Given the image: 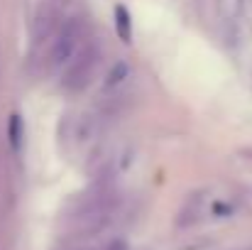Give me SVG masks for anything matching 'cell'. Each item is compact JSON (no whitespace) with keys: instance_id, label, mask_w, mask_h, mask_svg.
<instances>
[{"instance_id":"cell-3","label":"cell","mask_w":252,"mask_h":250,"mask_svg":"<svg viewBox=\"0 0 252 250\" xmlns=\"http://www.w3.org/2000/svg\"><path fill=\"white\" fill-rule=\"evenodd\" d=\"M115 27H118V35H120L123 42H130L132 39V20H130L127 7H123V5L115 7Z\"/></svg>"},{"instance_id":"cell-5","label":"cell","mask_w":252,"mask_h":250,"mask_svg":"<svg viewBox=\"0 0 252 250\" xmlns=\"http://www.w3.org/2000/svg\"><path fill=\"white\" fill-rule=\"evenodd\" d=\"M127 74H130L127 64H125V62H118V64L110 69V74H108V86H115V83H120L123 79H127Z\"/></svg>"},{"instance_id":"cell-1","label":"cell","mask_w":252,"mask_h":250,"mask_svg":"<svg viewBox=\"0 0 252 250\" xmlns=\"http://www.w3.org/2000/svg\"><path fill=\"white\" fill-rule=\"evenodd\" d=\"M81 35H84V27L79 20H69L59 35L54 37V44H52V52H49V62L52 67H64L74 59L76 49H79V42H81Z\"/></svg>"},{"instance_id":"cell-2","label":"cell","mask_w":252,"mask_h":250,"mask_svg":"<svg viewBox=\"0 0 252 250\" xmlns=\"http://www.w3.org/2000/svg\"><path fill=\"white\" fill-rule=\"evenodd\" d=\"M95 67H98V49H93V47H88L86 52H81L76 59H74V64L69 67V71H66V76H64V88L66 91H84L88 81L93 79V74H95Z\"/></svg>"},{"instance_id":"cell-4","label":"cell","mask_w":252,"mask_h":250,"mask_svg":"<svg viewBox=\"0 0 252 250\" xmlns=\"http://www.w3.org/2000/svg\"><path fill=\"white\" fill-rule=\"evenodd\" d=\"M7 133H10V145H12V150H20L22 147V118L17 115V113H12L10 115V125H7Z\"/></svg>"}]
</instances>
